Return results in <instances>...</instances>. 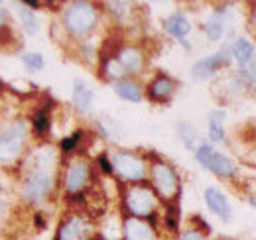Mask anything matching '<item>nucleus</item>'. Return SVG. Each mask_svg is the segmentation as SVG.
I'll use <instances>...</instances> for the list:
<instances>
[{"label":"nucleus","mask_w":256,"mask_h":240,"mask_svg":"<svg viewBox=\"0 0 256 240\" xmlns=\"http://www.w3.org/2000/svg\"><path fill=\"white\" fill-rule=\"evenodd\" d=\"M81 138V132H75L71 138H65L64 142H62V150L64 152H71L75 148V144H77V140Z\"/></svg>","instance_id":"cd10ccee"},{"label":"nucleus","mask_w":256,"mask_h":240,"mask_svg":"<svg viewBox=\"0 0 256 240\" xmlns=\"http://www.w3.org/2000/svg\"><path fill=\"white\" fill-rule=\"evenodd\" d=\"M54 170H30V176L24 183V193L28 199L38 201L52 191Z\"/></svg>","instance_id":"423d86ee"},{"label":"nucleus","mask_w":256,"mask_h":240,"mask_svg":"<svg viewBox=\"0 0 256 240\" xmlns=\"http://www.w3.org/2000/svg\"><path fill=\"white\" fill-rule=\"evenodd\" d=\"M152 181H154V187L158 189V193L166 199H170L178 193V178H176L174 170L166 164H154Z\"/></svg>","instance_id":"6e6552de"},{"label":"nucleus","mask_w":256,"mask_h":240,"mask_svg":"<svg viewBox=\"0 0 256 240\" xmlns=\"http://www.w3.org/2000/svg\"><path fill=\"white\" fill-rule=\"evenodd\" d=\"M65 28L75 34V36H83L95 26L96 12L93 4L89 2H73L67 6L64 16Z\"/></svg>","instance_id":"f257e3e1"},{"label":"nucleus","mask_w":256,"mask_h":240,"mask_svg":"<svg viewBox=\"0 0 256 240\" xmlns=\"http://www.w3.org/2000/svg\"><path fill=\"white\" fill-rule=\"evenodd\" d=\"M73 102L77 108L81 110H89L91 102H93V90L87 83H83L81 79H77L73 83Z\"/></svg>","instance_id":"dca6fc26"},{"label":"nucleus","mask_w":256,"mask_h":240,"mask_svg":"<svg viewBox=\"0 0 256 240\" xmlns=\"http://www.w3.org/2000/svg\"><path fill=\"white\" fill-rule=\"evenodd\" d=\"M174 92V81L168 77H158L152 85H150V94L154 98H168Z\"/></svg>","instance_id":"aec40b11"},{"label":"nucleus","mask_w":256,"mask_h":240,"mask_svg":"<svg viewBox=\"0 0 256 240\" xmlns=\"http://www.w3.org/2000/svg\"><path fill=\"white\" fill-rule=\"evenodd\" d=\"M195 158H197V162H199V164H203L207 170L215 172L217 176L232 178V176L236 174L234 164H232L226 156L219 154V152H215L211 146H207V144H201V146H197V148H195Z\"/></svg>","instance_id":"7ed1b4c3"},{"label":"nucleus","mask_w":256,"mask_h":240,"mask_svg":"<svg viewBox=\"0 0 256 240\" xmlns=\"http://www.w3.org/2000/svg\"><path fill=\"white\" fill-rule=\"evenodd\" d=\"M178 130H180V136H182L184 144H186L190 150H195V144H197V138H199L197 128L192 126L190 122H180V124H178Z\"/></svg>","instance_id":"4be33fe9"},{"label":"nucleus","mask_w":256,"mask_h":240,"mask_svg":"<svg viewBox=\"0 0 256 240\" xmlns=\"http://www.w3.org/2000/svg\"><path fill=\"white\" fill-rule=\"evenodd\" d=\"M102 234H104V238H108V240H116V238H118V220H116L114 216H110V218L104 222Z\"/></svg>","instance_id":"5701e85b"},{"label":"nucleus","mask_w":256,"mask_h":240,"mask_svg":"<svg viewBox=\"0 0 256 240\" xmlns=\"http://www.w3.org/2000/svg\"><path fill=\"white\" fill-rule=\"evenodd\" d=\"M118 63L122 65V69L128 73H140L142 65H144V58L140 54V50L136 48H124L118 54Z\"/></svg>","instance_id":"4468645a"},{"label":"nucleus","mask_w":256,"mask_h":240,"mask_svg":"<svg viewBox=\"0 0 256 240\" xmlns=\"http://www.w3.org/2000/svg\"><path fill=\"white\" fill-rule=\"evenodd\" d=\"M98 166L102 168V172H106V174H110L114 168H112V164H108V160L106 158H98Z\"/></svg>","instance_id":"c85d7f7f"},{"label":"nucleus","mask_w":256,"mask_h":240,"mask_svg":"<svg viewBox=\"0 0 256 240\" xmlns=\"http://www.w3.org/2000/svg\"><path fill=\"white\" fill-rule=\"evenodd\" d=\"M89 180V168L85 162L75 160L69 164L67 172H65V189L69 193H77L79 189L85 187V183Z\"/></svg>","instance_id":"1a4fd4ad"},{"label":"nucleus","mask_w":256,"mask_h":240,"mask_svg":"<svg viewBox=\"0 0 256 240\" xmlns=\"http://www.w3.org/2000/svg\"><path fill=\"white\" fill-rule=\"evenodd\" d=\"M91 224L79 216H73L60 230V240H87L91 236Z\"/></svg>","instance_id":"9b49d317"},{"label":"nucleus","mask_w":256,"mask_h":240,"mask_svg":"<svg viewBox=\"0 0 256 240\" xmlns=\"http://www.w3.org/2000/svg\"><path fill=\"white\" fill-rule=\"evenodd\" d=\"M34 124H36V130H38L40 134H44V132L48 130L50 118H48V110H46V108H44V110H40V112L36 114V118H34Z\"/></svg>","instance_id":"393cba45"},{"label":"nucleus","mask_w":256,"mask_h":240,"mask_svg":"<svg viewBox=\"0 0 256 240\" xmlns=\"http://www.w3.org/2000/svg\"><path fill=\"white\" fill-rule=\"evenodd\" d=\"M26 138V124L14 122L0 130V162H12L18 158Z\"/></svg>","instance_id":"f03ea898"},{"label":"nucleus","mask_w":256,"mask_h":240,"mask_svg":"<svg viewBox=\"0 0 256 240\" xmlns=\"http://www.w3.org/2000/svg\"><path fill=\"white\" fill-rule=\"evenodd\" d=\"M18 18L22 22V28L28 32V34H38V30H40L38 18H36V14H34L30 8H26V4H22L18 8Z\"/></svg>","instance_id":"412c9836"},{"label":"nucleus","mask_w":256,"mask_h":240,"mask_svg":"<svg viewBox=\"0 0 256 240\" xmlns=\"http://www.w3.org/2000/svg\"><path fill=\"white\" fill-rule=\"evenodd\" d=\"M112 168L116 170L118 176H122L128 181H140L146 178V166L140 158L132 156V154H124L118 152L112 156Z\"/></svg>","instance_id":"39448f33"},{"label":"nucleus","mask_w":256,"mask_h":240,"mask_svg":"<svg viewBox=\"0 0 256 240\" xmlns=\"http://www.w3.org/2000/svg\"><path fill=\"white\" fill-rule=\"evenodd\" d=\"M228 63V58H226V48H223L219 54L211 56V58H205V60H199L195 65H193V77L195 79H209L215 71H219V67Z\"/></svg>","instance_id":"9d476101"},{"label":"nucleus","mask_w":256,"mask_h":240,"mask_svg":"<svg viewBox=\"0 0 256 240\" xmlns=\"http://www.w3.org/2000/svg\"><path fill=\"white\" fill-rule=\"evenodd\" d=\"M124 234L126 240H156V234L152 230V226L136 216H130L124 222Z\"/></svg>","instance_id":"f8f14e48"},{"label":"nucleus","mask_w":256,"mask_h":240,"mask_svg":"<svg viewBox=\"0 0 256 240\" xmlns=\"http://www.w3.org/2000/svg\"><path fill=\"white\" fill-rule=\"evenodd\" d=\"M205 203H207V207L213 210V212H215L219 218L228 220V216H230V207H228L226 197H224L219 189L209 187V189L205 191Z\"/></svg>","instance_id":"ddd939ff"},{"label":"nucleus","mask_w":256,"mask_h":240,"mask_svg":"<svg viewBox=\"0 0 256 240\" xmlns=\"http://www.w3.org/2000/svg\"><path fill=\"white\" fill-rule=\"evenodd\" d=\"M224 116H226L224 110H213L209 114V136H211L213 142L224 140V128H223Z\"/></svg>","instance_id":"f3484780"},{"label":"nucleus","mask_w":256,"mask_h":240,"mask_svg":"<svg viewBox=\"0 0 256 240\" xmlns=\"http://www.w3.org/2000/svg\"><path fill=\"white\" fill-rule=\"evenodd\" d=\"M114 92H116L120 98L130 100V102L142 100V90H140V87H138L136 83H132V81H118V83L114 85Z\"/></svg>","instance_id":"a211bd4d"},{"label":"nucleus","mask_w":256,"mask_h":240,"mask_svg":"<svg viewBox=\"0 0 256 240\" xmlns=\"http://www.w3.org/2000/svg\"><path fill=\"white\" fill-rule=\"evenodd\" d=\"M221 240H238V238H221Z\"/></svg>","instance_id":"473e14b6"},{"label":"nucleus","mask_w":256,"mask_h":240,"mask_svg":"<svg viewBox=\"0 0 256 240\" xmlns=\"http://www.w3.org/2000/svg\"><path fill=\"white\" fill-rule=\"evenodd\" d=\"M6 209H8V201H6L4 195H0V216L6 212Z\"/></svg>","instance_id":"c756f323"},{"label":"nucleus","mask_w":256,"mask_h":240,"mask_svg":"<svg viewBox=\"0 0 256 240\" xmlns=\"http://www.w3.org/2000/svg\"><path fill=\"white\" fill-rule=\"evenodd\" d=\"M178 240H205V234L197 228H190V230H184Z\"/></svg>","instance_id":"bb28decb"},{"label":"nucleus","mask_w":256,"mask_h":240,"mask_svg":"<svg viewBox=\"0 0 256 240\" xmlns=\"http://www.w3.org/2000/svg\"><path fill=\"white\" fill-rule=\"evenodd\" d=\"M126 207L136 216H146L156 209V197L146 187H130L126 193Z\"/></svg>","instance_id":"0eeeda50"},{"label":"nucleus","mask_w":256,"mask_h":240,"mask_svg":"<svg viewBox=\"0 0 256 240\" xmlns=\"http://www.w3.org/2000/svg\"><path fill=\"white\" fill-rule=\"evenodd\" d=\"M122 73H124V69H122V65L118 63L116 60H108L106 61V75L108 77H122Z\"/></svg>","instance_id":"a878e982"},{"label":"nucleus","mask_w":256,"mask_h":240,"mask_svg":"<svg viewBox=\"0 0 256 240\" xmlns=\"http://www.w3.org/2000/svg\"><path fill=\"white\" fill-rule=\"evenodd\" d=\"M252 20H254V24H256V8H254V14H252Z\"/></svg>","instance_id":"2f4dec72"},{"label":"nucleus","mask_w":256,"mask_h":240,"mask_svg":"<svg viewBox=\"0 0 256 240\" xmlns=\"http://www.w3.org/2000/svg\"><path fill=\"white\" fill-rule=\"evenodd\" d=\"M232 56H234V60H236V63H238L240 73L244 75V79L256 83V50H254V46H252L248 40L240 38V40H236V42L232 44Z\"/></svg>","instance_id":"20e7f679"},{"label":"nucleus","mask_w":256,"mask_h":240,"mask_svg":"<svg viewBox=\"0 0 256 240\" xmlns=\"http://www.w3.org/2000/svg\"><path fill=\"white\" fill-rule=\"evenodd\" d=\"M22 61L34 69V71H38V69H42L44 67V56L42 54H26V56H22Z\"/></svg>","instance_id":"b1692460"},{"label":"nucleus","mask_w":256,"mask_h":240,"mask_svg":"<svg viewBox=\"0 0 256 240\" xmlns=\"http://www.w3.org/2000/svg\"><path fill=\"white\" fill-rule=\"evenodd\" d=\"M203 28H205L207 38H209L211 42H217V40L221 38V34H223V16H221L219 12L211 14L209 20L203 24Z\"/></svg>","instance_id":"6ab92c4d"},{"label":"nucleus","mask_w":256,"mask_h":240,"mask_svg":"<svg viewBox=\"0 0 256 240\" xmlns=\"http://www.w3.org/2000/svg\"><path fill=\"white\" fill-rule=\"evenodd\" d=\"M2 24H4V12L0 10V26H2Z\"/></svg>","instance_id":"7c9ffc66"},{"label":"nucleus","mask_w":256,"mask_h":240,"mask_svg":"<svg viewBox=\"0 0 256 240\" xmlns=\"http://www.w3.org/2000/svg\"><path fill=\"white\" fill-rule=\"evenodd\" d=\"M164 28L174 38H186L192 30V24L184 14H172L170 18L164 20Z\"/></svg>","instance_id":"2eb2a0df"}]
</instances>
